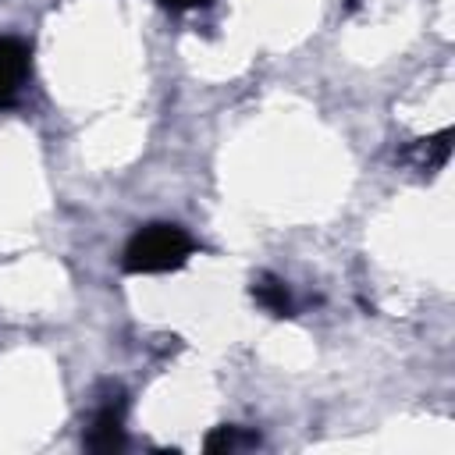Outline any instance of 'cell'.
Segmentation results:
<instances>
[{"label":"cell","mask_w":455,"mask_h":455,"mask_svg":"<svg viewBox=\"0 0 455 455\" xmlns=\"http://www.w3.org/2000/svg\"><path fill=\"white\" fill-rule=\"evenodd\" d=\"M252 299H256V306H263V309L274 313V316H291V313H295L288 284H284L281 277H274V274L252 277Z\"/></svg>","instance_id":"5"},{"label":"cell","mask_w":455,"mask_h":455,"mask_svg":"<svg viewBox=\"0 0 455 455\" xmlns=\"http://www.w3.org/2000/svg\"><path fill=\"white\" fill-rule=\"evenodd\" d=\"M192 252H196V242L178 224H146L124 245L121 267L128 274H167L185 267Z\"/></svg>","instance_id":"1"},{"label":"cell","mask_w":455,"mask_h":455,"mask_svg":"<svg viewBox=\"0 0 455 455\" xmlns=\"http://www.w3.org/2000/svg\"><path fill=\"white\" fill-rule=\"evenodd\" d=\"M164 7H171V11H196V7H206V4H213V0H160Z\"/></svg>","instance_id":"7"},{"label":"cell","mask_w":455,"mask_h":455,"mask_svg":"<svg viewBox=\"0 0 455 455\" xmlns=\"http://www.w3.org/2000/svg\"><path fill=\"white\" fill-rule=\"evenodd\" d=\"M32 75V50L25 39L0 36V107H11Z\"/></svg>","instance_id":"3"},{"label":"cell","mask_w":455,"mask_h":455,"mask_svg":"<svg viewBox=\"0 0 455 455\" xmlns=\"http://www.w3.org/2000/svg\"><path fill=\"white\" fill-rule=\"evenodd\" d=\"M345 7H348V11H355V7H359V0H345Z\"/></svg>","instance_id":"8"},{"label":"cell","mask_w":455,"mask_h":455,"mask_svg":"<svg viewBox=\"0 0 455 455\" xmlns=\"http://www.w3.org/2000/svg\"><path fill=\"white\" fill-rule=\"evenodd\" d=\"M448 153H451V128L437 132L434 139H419V142H412L409 149H402V160L412 164L416 171L430 174V171H441V167L448 164Z\"/></svg>","instance_id":"4"},{"label":"cell","mask_w":455,"mask_h":455,"mask_svg":"<svg viewBox=\"0 0 455 455\" xmlns=\"http://www.w3.org/2000/svg\"><path fill=\"white\" fill-rule=\"evenodd\" d=\"M259 444V434H252V430H245V427H217L213 434H206V441H203V448L206 451H213V455H220V451H245V448H256Z\"/></svg>","instance_id":"6"},{"label":"cell","mask_w":455,"mask_h":455,"mask_svg":"<svg viewBox=\"0 0 455 455\" xmlns=\"http://www.w3.org/2000/svg\"><path fill=\"white\" fill-rule=\"evenodd\" d=\"M124 412H128V398L121 387H107L92 409L89 430H85V448L89 451H121L124 448Z\"/></svg>","instance_id":"2"}]
</instances>
